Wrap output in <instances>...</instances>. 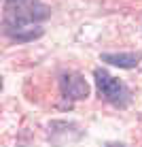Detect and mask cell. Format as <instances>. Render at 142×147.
Segmentation results:
<instances>
[{
	"label": "cell",
	"mask_w": 142,
	"mask_h": 147,
	"mask_svg": "<svg viewBox=\"0 0 142 147\" xmlns=\"http://www.w3.org/2000/svg\"><path fill=\"white\" fill-rule=\"evenodd\" d=\"M49 17H51V9L43 0H4V34L30 28Z\"/></svg>",
	"instance_id": "cell-1"
},
{
	"label": "cell",
	"mask_w": 142,
	"mask_h": 147,
	"mask_svg": "<svg viewBox=\"0 0 142 147\" xmlns=\"http://www.w3.org/2000/svg\"><path fill=\"white\" fill-rule=\"evenodd\" d=\"M93 79H95V88H98L100 98H104L106 102H110L113 107L125 109L131 102L129 88L121 79H117L110 73H106L104 68H95L93 70Z\"/></svg>",
	"instance_id": "cell-2"
},
{
	"label": "cell",
	"mask_w": 142,
	"mask_h": 147,
	"mask_svg": "<svg viewBox=\"0 0 142 147\" xmlns=\"http://www.w3.org/2000/svg\"><path fill=\"white\" fill-rule=\"evenodd\" d=\"M59 90L66 100H85L91 92L89 83L81 73H64L59 77Z\"/></svg>",
	"instance_id": "cell-3"
},
{
	"label": "cell",
	"mask_w": 142,
	"mask_h": 147,
	"mask_svg": "<svg viewBox=\"0 0 142 147\" xmlns=\"http://www.w3.org/2000/svg\"><path fill=\"white\" fill-rule=\"evenodd\" d=\"M100 62L110 64V66H119V68H136L140 64V53H102Z\"/></svg>",
	"instance_id": "cell-4"
},
{
	"label": "cell",
	"mask_w": 142,
	"mask_h": 147,
	"mask_svg": "<svg viewBox=\"0 0 142 147\" xmlns=\"http://www.w3.org/2000/svg\"><path fill=\"white\" fill-rule=\"evenodd\" d=\"M45 34V30L43 28H38V26H30V28H21V30H15V32H9L7 36L13 40V43H30V40H36L40 38Z\"/></svg>",
	"instance_id": "cell-5"
}]
</instances>
